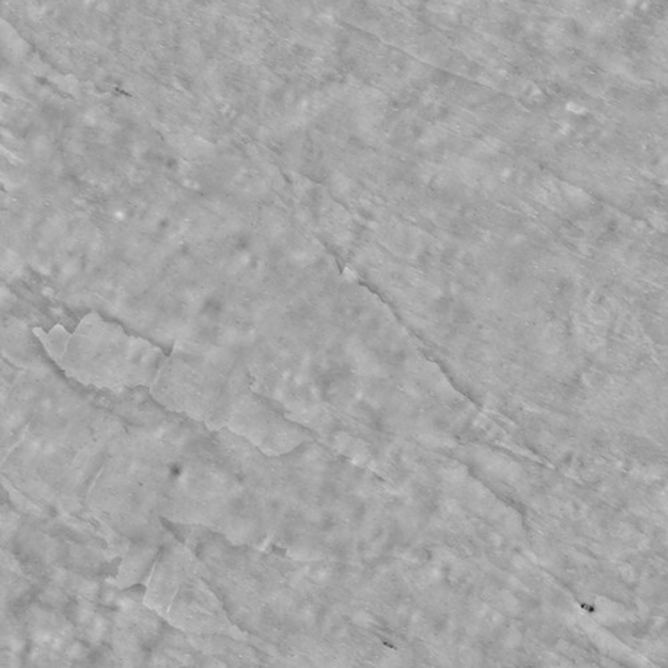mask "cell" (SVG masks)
Returning <instances> with one entry per match:
<instances>
[{"mask_svg": "<svg viewBox=\"0 0 668 668\" xmlns=\"http://www.w3.org/2000/svg\"><path fill=\"white\" fill-rule=\"evenodd\" d=\"M33 334L67 376L98 388L151 386L167 358L155 343L94 311L72 330L55 325Z\"/></svg>", "mask_w": 668, "mask_h": 668, "instance_id": "obj_1", "label": "cell"}]
</instances>
